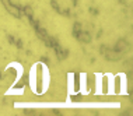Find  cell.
I'll use <instances>...</instances> for the list:
<instances>
[{"label": "cell", "instance_id": "6da1fadb", "mask_svg": "<svg viewBox=\"0 0 133 116\" xmlns=\"http://www.w3.org/2000/svg\"><path fill=\"white\" fill-rule=\"evenodd\" d=\"M0 2H2L3 7H4V10L10 14V16H13L14 18H17V20H21V18H23L21 6L16 4V3H13L11 0H0Z\"/></svg>", "mask_w": 133, "mask_h": 116}, {"label": "cell", "instance_id": "7a4b0ae2", "mask_svg": "<svg viewBox=\"0 0 133 116\" xmlns=\"http://www.w3.org/2000/svg\"><path fill=\"white\" fill-rule=\"evenodd\" d=\"M130 48H132V45H130V42H129L128 39L119 38L116 42H115V45H114V48H112V49L115 50V52L125 55V53H128L129 50H130Z\"/></svg>", "mask_w": 133, "mask_h": 116}, {"label": "cell", "instance_id": "3957f363", "mask_svg": "<svg viewBox=\"0 0 133 116\" xmlns=\"http://www.w3.org/2000/svg\"><path fill=\"white\" fill-rule=\"evenodd\" d=\"M77 41L80 43H83V45H88V43L92 42V34L90 31H87V30H83L80 32V35H78Z\"/></svg>", "mask_w": 133, "mask_h": 116}, {"label": "cell", "instance_id": "277c9868", "mask_svg": "<svg viewBox=\"0 0 133 116\" xmlns=\"http://www.w3.org/2000/svg\"><path fill=\"white\" fill-rule=\"evenodd\" d=\"M104 57H105V60H108V62H118V60H121L122 57H123V55H122V53L115 52L112 48H109V50L104 55Z\"/></svg>", "mask_w": 133, "mask_h": 116}, {"label": "cell", "instance_id": "5b68a950", "mask_svg": "<svg viewBox=\"0 0 133 116\" xmlns=\"http://www.w3.org/2000/svg\"><path fill=\"white\" fill-rule=\"evenodd\" d=\"M44 43H45V46L46 48H49V49H53L55 50L56 48H59L60 46V43H59V39H57L56 37H52V35H49L48 38L44 41Z\"/></svg>", "mask_w": 133, "mask_h": 116}, {"label": "cell", "instance_id": "8992f818", "mask_svg": "<svg viewBox=\"0 0 133 116\" xmlns=\"http://www.w3.org/2000/svg\"><path fill=\"white\" fill-rule=\"evenodd\" d=\"M55 53H56V57L59 60H66L67 57H69V55H70L69 49H67V48H62V46L56 48L55 49Z\"/></svg>", "mask_w": 133, "mask_h": 116}, {"label": "cell", "instance_id": "52a82bcc", "mask_svg": "<svg viewBox=\"0 0 133 116\" xmlns=\"http://www.w3.org/2000/svg\"><path fill=\"white\" fill-rule=\"evenodd\" d=\"M35 34H37V37H38V39H39V41H42V42H44L45 39L49 37L48 31H46L44 27H41V25H39L38 28H35Z\"/></svg>", "mask_w": 133, "mask_h": 116}, {"label": "cell", "instance_id": "ba28073f", "mask_svg": "<svg viewBox=\"0 0 133 116\" xmlns=\"http://www.w3.org/2000/svg\"><path fill=\"white\" fill-rule=\"evenodd\" d=\"M83 31V24L80 21H76V23L73 24V28H71V35H73V38L77 41L78 35H80V32Z\"/></svg>", "mask_w": 133, "mask_h": 116}, {"label": "cell", "instance_id": "9c48e42d", "mask_svg": "<svg viewBox=\"0 0 133 116\" xmlns=\"http://www.w3.org/2000/svg\"><path fill=\"white\" fill-rule=\"evenodd\" d=\"M21 13H23V16H25L27 18H31V17H34V9H32L31 4L21 6Z\"/></svg>", "mask_w": 133, "mask_h": 116}, {"label": "cell", "instance_id": "30bf717a", "mask_svg": "<svg viewBox=\"0 0 133 116\" xmlns=\"http://www.w3.org/2000/svg\"><path fill=\"white\" fill-rule=\"evenodd\" d=\"M51 7L57 14H60V11H62V7L59 6V3H57V0H51Z\"/></svg>", "mask_w": 133, "mask_h": 116}, {"label": "cell", "instance_id": "8fae6325", "mask_svg": "<svg viewBox=\"0 0 133 116\" xmlns=\"http://www.w3.org/2000/svg\"><path fill=\"white\" fill-rule=\"evenodd\" d=\"M28 23H30V25H31L32 28H34V30H35V28H38L39 25H41V23H39V20H35L34 17H31V18H28Z\"/></svg>", "mask_w": 133, "mask_h": 116}, {"label": "cell", "instance_id": "7c38bea8", "mask_svg": "<svg viewBox=\"0 0 133 116\" xmlns=\"http://www.w3.org/2000/svg\"><path fill=\"white\" fill-rule=\"evenodd\" d=\"M14 45H16V48L18 49V50H23L24 49V42H23V39H20V38H17L16 41H14Z\"/></svg>", "mask_w": 133, "mask_h": 116}, {"label": "cell", "instance_id": "4fadbf2b", "mask_svg": "<svg viewBox=\"0 0 133 116\" xmlns=\"http://www.w3.org/2000/svg\"><path fill=\"white\" fill-rule=\"evenodd\" d=\"M109 48H111V46H108V45H105V43H102V45H99L98 50H99V53H101V55L104 56V55H105V53L108 52V50H109Z\"/></svg>", "mask_w": 133, "mask_h": 116}, {"label": "cell", "instance_id": "5bb4252c", "mask_svg": "<svg viewBox=\"0 0 133 116\" xmlns=\"http://www.w3.org/2000/svg\"><path fill=\"white\" fill-rule=\"evenodd\" d=\"M88 11H90V14H91V16H94V17L99 16V9H98V7H94V6H91V7L88 9Z\"/></svg>", "mask_w": 133, "mask_h": 116}, {"label": "cell", "instance_id": "9a60e30c", "mask_svg": "<svg viewBox=\"0 0 133 116\" xmlns=\"http://www.w3.org/2000/svg\"><path fill=\"white\" fill-rule=\"evenodd\" d=\"M60 16H63V17H70V16H71L70 9H62V11H60Z\"/></svg>", "mask_w": 133, "mask_h": 116}, {"label": "cell", "instance_id": "2e32d148", "mask_svg": "<svg viewBox=\"0 0 133 116\" xmlns=\"http://www.w3.org/2000/svg\"><path fill=\"white\" fill-rule=\"evenodd\" d=\"M7 42L10 43V45H14V41H16V38H14V35H11V34H7Z\"/></svg>", "mask_w": 133, "mask_h": 116}, {"label": "cell", "instance_id": "e0dca14e", "mask_svg": "<svg viewBox=\"0 0 133 116\" xmlns=\"http://www.w3.org/2000/svg\"><path fill=\"white\" fill-rule=\"evenodd\" d=\"M41 62H42L44 64H46V66H49V64H51V60H49L48 56H42V57H41Z\"/></svg>", "mask_w": 133, "mask_h": 116}, {"label": "cell", "instance_id": "ac0fdd59", "mask_svg": "<svg viewBox=\"0 0 133 116\" xmlns=\"http://www.w3.org/2000/svg\"><path fill=\"white\" fill-rule=\"evenodd\" d=\"M74 77H76V91H78L80 90V76L76 74Z\"/></svg>", "mask_w": 133, "mask_h": 116}, {"label": "cell", "instance_id": "d6986e66", "mask_svg": "<svg viewBox=\"0 0 133 116\" xmlns=\"http://www.w3.org/2000/svg\"><path fill=\"white\" fill-rule=\"evenodd\" d=\"M130 64H132V60H130V59H129V60H125V63H123V66H125V67H129V69H130Z\"/></svg>", "mask_w": 133, "mask_h": 116}, {"label": "cell", "instance_id": "ffe728a7", "mask_svg": "<svg viewBox=\"0 0 133 116\" xmlns=\"http://www.w3.org/2000/svg\"><path fill=\"white\" fill-rule=\"evenodd\" d=\"M78 2H80V0H71V4H73V7H77L78 6Z\"/></svg>", "mask_w": 133, "mask_h": 116}, {"label": "cell", "instance_id": "44dd1931", "mask_svg": "<svg viewBox=\"0 0 133 116\" xmlns=\"http://www.w3.org/2000/svg\"><path fill=\"white\" fill-rule=\"evenodd\" d=\"M118 3L122 6H125V4H128V0H118Z\"/></svg>", "mask_w": 133, "mask_h": 116}, {"label": "cell", "instance_id": "7402d4cb", "mask_svg": "<svg viewBox=\"0 0 133 116\" xmlns=\"http://www.w3.org/2000/svg\"><path fill=\"white\" fill-rule=\"evenodd\" d=\"M101 37H102V30H99L98 32H97V37H95V38H98V39H99Z\"/></svg>", "mask_w": 133, "mask_h": 116}]
</instances>
